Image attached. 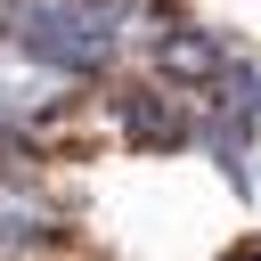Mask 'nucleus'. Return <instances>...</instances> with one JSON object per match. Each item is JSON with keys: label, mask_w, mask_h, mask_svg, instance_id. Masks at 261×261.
Returning <instances> with one entry per match:
<instances>
[{"label": "nucleus", "mask_w": 261, "mask_h": 261, "mask_svg": "<svg viewBox=\"0 0 261 261\" xmlns=\"http://www.w3.org/2000/svg\"><path fill=\"white\" fill-rule=\"evenodd\" d=\"M73 245V204L33 171V179H0V261H57Z\"/></svg>", "instance_id": "f03ea898"}, {"label": "nucleus", "mask_w": 261, "mask_h": 261, "mask_svg": "<svg viewBox=\"0 0 261 261\" xmlns=\"http://www.w3.org/2000/svg\"><path fill=\"white\" fill-rule=\"evenodd\" d=\"M98 106H106L114 139L139 147V155H179V147H196V98L171 90V82H155L147 65H122L114 82H98Z\"/></svg>", "instance_id": "f257e3e1"}]
</instances>
